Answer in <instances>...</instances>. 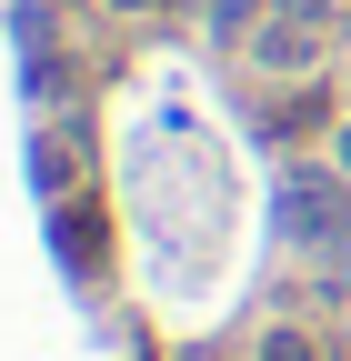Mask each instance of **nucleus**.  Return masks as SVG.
I'll return each mask as SVG.
<instances>
[{"instance_id":"1","label":"nucleus","mask_w":351,"mask_h":361,"mask_svg":"<svg viewBox=\"0 0 351 361\" xmlns=\"http://www.w3.org/2000/svg\"><path fill=\"white\" fill-rule=\"evenodd\" d=\"M291 231L312 251H341L351 241V171H301L291 180Z\"/></svg>"},{"instance_id":"2","label":"nucleus","mask_w":351,"mask_h":361,"mask_svg":"<svg viewBox=\"0 0 351 361\" xmlns=\"http://www.w3.org/2000/svg\"><path fill=\"white\" fill-rule=\"evenodd\" d=\"M271 130H281V141H321V130H331V90H291V101L271 111Z\"/></svg>"},{"instance_id":"3","label":"nucleus","mask_w":351,"mask_h":361,"mask_svg":"<svg viewBox=\"0 0 351 361\" xmlns=\"http://www.w3.org/2000/svg\"><path fill=\"white\" fill-rule=\"evenodd\" d=\"M251 51L271 61V71H291V61H312V20H271V30L251 40Z\"/></svg>"},{"instance_id":"4","label":"nucleus","mask_w":351,"mask_h":361,"mask_svg":"<svg viewBox=\"0 0 351 361\" xmlns=\"http://www.w3.org/2000/svg\"><path fill=\"white\" fill-rule=\"evenodd\" d=\"M261 361H321V351L301 341V331H271V341H261Z\"/></svg>"},{"instance_id":"5","label":"nucleus","mask_w":351,"mask_h":361,"mask_svg":"<svg viewBox=\"0 0 351 361\" xmlns=\"http://www.w3.org/2000/svg\"><path fill=\"white\" fill-rule=\"evenodd\" d=\"M251 11H261V0H211V20H221V30H251Z\"/></svg>"},{"instance_id":"6","label":"nucleus","mask_w":351,"mask_h":361,"mask_svg":"<svg viewBox=\"0 0 351 361\" xmlns=\"http://www.w3.org/2000/svg\"><path fill=\"white\" fill-rule=\"evenodd\" d=\"M281 11H291V20H321V11H331V0H281Z\"/></svg>"},{"instance_id":"7","label":"nucleus","mask_w":351,"mask_h":361,"mask_svg":"<svg viewBox=\"0 0 351 361\" xmlns=\"http://www.w3.org/2000/svg\"><path fill=\"white\" fill-rule=\"evenodd\" d=\"M111 11H151V0H111Z\"/></svg>"},{"instance_id":"8","label":"nucleus","mask_w":351,"mask_h":361,"mask_svg":"<svg viewBox=\"0 0 351 361\" xmlns=\"http://www.w3.org/2000/svg\"><path fill=\"white\" fill-rule=\"evenodd\" d=\"M341 171H351V130H341Z\"/></svg>"}]
</instances>
